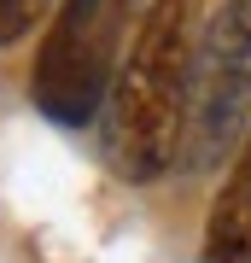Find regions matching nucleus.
<instances>
[{
	"mask_svg": "<svg viewBox=\"0 0 251 263\" xmlns=\"http://www.w3.org/2000/svg\"><path fill=\"white\" fill-rule=\"evenodd\" d=\"M199 0H146L129 59L105 94L100 152L117 181H158L181 158L187 141V100H193V59H199Z\"/></svg>",
	"mask_w": 251,
	"mask_h": 263,
	"instance_id": "1",
	"label": "nucleus"
},
{
	"mask_svg": "<svg viewBox=\"0 0 251 263\" xmlns=\"http://www.w3.org/2000/svg\"><path fill=\"white\" fill-rule=\"evenodd\" d=\"M251 135V0H222L205 18L187 100V170H216Z\"/></svg>",
	"mask_w": 251,
	"mask_h": 263,
	"instance_id": "2",
	"label": "nucleus"
},
{
	"mask_svg": "<svg viewBox=\"0 0 251 263\" xmlns=\"http://www.w3.org/2000/svg\"><path fill=\"white\" fill-rule=\"evenodd\" d=\"M129 0H65L41 35L29 94L53 123L82 129L117 82V24Z\"/></svg>",
	"mask_w": 251,
	"mask_h": 263,
	"instance_id": "3",
	"label": "nucleus"
},
{
	"mask_svg": "<svg viewBox=\"0 0 251 263\" xmlns=\"http://www.w3.org/2000/svg\"><path fill=\"white\" fill-rule=\"evenodd\" d=\"M205 263H251V135L205 222Z\"/></svg>",
	"mask_w": 251,
	"mask_h": 263,
	"instance_id": "4",
	"label": "nucleus"
},
{
	"mask_svg": "<svg viewBox=\"0 0 251 263\" xmlns=\"http://www.w3.org/2000/svg\"><path fill=\"white\" fill-rule=\"evenodd\" d=\"M47 12L53 0H0V47H18L29 29H41Z\"/></svg>",
	"mask_w": 251,
	"mask_h": 263,
	"instance_id": "5",
	"label": "nucleus"
}]
</instances>
